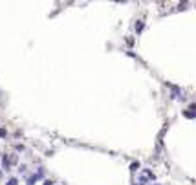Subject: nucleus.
Wrapping results in <instances>:
<instances>
[{
  "instance_id": "nucleus-1",
  "label": "nucleus",
  "mask_w": 196,
  "mask_h": 185,
  "mask_svg": "<svg viewBox=\"0 0 196 185\" xmlns=\"http://www.w3.org/2000/svg\"><path fill=\"white\" fill-rule=\"evenodd\" d=\"M41 174H42V171L39 172V174H35V176H31V178H28V185H35V182L41 178Z\"/></svg>"
},
{
  "instance_id": "nucleus-2",
  "label": "nucleus",
  "mask_w": 196,
  "mask_h": 185,
  "mask_svg": "<svg viewBox=\"0 0 196 185\" xmlns=\"http://www.w3.org/2000/svg\"><path fill=\"white\" fill-rule=\"evenodd\" d=\"M185 117H189V119L194 117V104H191V106H189V112H185Z\"/></svg>"
},
{
  "instance_id": "nucleus-3",
  "label": "nucleus",
  "mask_w": 196,
  "mask_h": 185,
  "mask_svg": "<svg viewBox=\"0 0 196 185\" xmlns=\"http://www.w3.org/2000/svg\"><path fill=\"white\" fill-rule=\"evenodd\" d=\"M138 169H139V163H132V165H130V171H132V172H136Z\"/></svg>"
},
{
  "instance_id": "nucleus-4",
  "label": "nucleus",
  "mask_w": 196,
  "mask_h": 185,
  "mask_svg": "<svg viewBox=\"0 0 196 185\" xmlns=\"http://www.w3.org/2000/svg\"><path fill=\"white\" fill-rule=\"evenodd\" d=\"M18 182H17V178H11V180H9V182L6 183V185H17Z\"/></svg>"
},
{
  "instance_id": "nucleus-5",
  "label": "nucleus",
  "mask_w": 196,
  "mask_h": 185,
  "mask_svg": "<svg viewBox=\"0 0 196 185\" xmlns=\"http://www.w3.org/2000/svg\"><path fill=\"white\" fill-rule=\"evenodd\" d=\"M6 136H7V132L4 130V128H0V138H6Z\"/></svg>"
},
{
  "instance_id": "nucleus-6",
  "label": "nucleus",
  "mask_w": 196,
  "mask_h": 185,
  "mask_svg": "<svg viewBox=\"0 0 196 185\" xmlns=\"http://www.w3.org/2000/svg\"><path fill=\"white\" fill-rule=\"evenodd\" d=\"M136 29H138V31H141V29H143V24H141V22L136 24Z\"/></svg>"
},
{
  "instance_id": "nucleus-7",
  "label": "nucleus",
  "mask_w": 196,
  "mask_h": 185,
  "mask_svg": "<svg viewBox=\"0 0 196 185\" xmlns=\"http://www.w3.org/2000/svg\"><path fill=\"white\" fill-rule=\"evenodd\" d=\"M44 185H53V182H50V180H46V182H44Z\"/></svg>"
}]
</instances>
